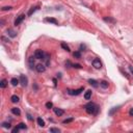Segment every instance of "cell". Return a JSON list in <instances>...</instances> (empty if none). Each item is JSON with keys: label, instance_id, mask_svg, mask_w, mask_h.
<instances>
[{"label": "cell", "instance_id": "obj_1", "mask_svg": "<svg viewBox=\"0 0 133 133\" xmlns=\"http://www.w3.org/2000/svg\"><path fill=\"white\" fill-rule=\"evenodd\" d=\"M85 109H86V112L89 113V114H96L99 110V108L96 104L94 103H89L87 105H85Z\"/></svg>", "mask_w": 133, "mask_h": 133}, {"label": "cell", "instance_id": "obj_2", "mask_svg": "<svg viewBox=\"0 0 133 133\" xmlns=\"http://www.w3.org/2000/svg\"><path fill=\"white\" fill-rule=\"evenodd\" d=\"M45 57V53L42 50H37L34 52V58L36 59H44Z\"/></svg>", "mask_w": 133, "mask_h": 133}, {"label": "cell", "instance_id": "obj_3", "mask_svg": "<svg viewBox=\"0 0 133 133\" xmlns=\"http://www.w3.org/2000/svg\"><path fill=\"white\" fill-rule=\"evenodd\" d=\"M93 66H95L96 69H101V68H102V62L100 61V59L96 58V59H94V60H93Z\"/></svg>", "mask_w": 133, "mask_h": 133}, {"label": "cell", "instance_id": "obj_4", "mask_svg": "<svg viewBox=\"0 0 133 133\" xmlns=\"http://www.w3.org/2000/svg\"><path fill=\"white\" fill-rule=\"evenodd\" d=\"M20 82H21V84H22L23 86H26V85H27V83H28L27 77H26V76H24V75H21V77H20Z\"/></svg>", "mask_w": 133, "mask_h": 133}, {"label": "cell", "instance_id": "obj_5", "mask_svg": "<svg viewBox=\"0 0 133 133\" xmlns=\"http://www.w3.org/2000/svg\"><path fill=\"white\" fill-rule=\"evenodd\" d=\"M36 69H37V71L38 73H43V72H45V70H46V66H45L44 65H42V64H38V65H37Z\"/></svg>", "mask_w": 133, "mask_h": 133}, {"label": "cell", "instance_id": "obj_6", "mask_svg": "<svg viewBox=\"0 0 133 133\" xmlns=\"http://www.w3.org/2000/svg\"><path fill=\"white\" fill-rule=\"evenodd\" d=\"M83 90V89L81 87V89H76V90H71V89H69L68 90V93L70 94V95H79L80 93H81Z\"/></svg>", "mask_w": 133, "mask_h": 133}, {"label": "cell", "instance_id": "obj_7", "mask_svg": "<svg viewBox=\"0 0 133 133\" xmlns=\"http://www.w3.org/2000/svg\"><path fill=\"white\" fill-rule=\"evenodd\" d=\"M24 18H25V15H21V16H19V17H18V19H17V20L15 21V25H16V26H17V25H19V24L24 20Z\"/></svg>", "mask_w": 133, "mask_h": 133}, {"label": "cell", "instance_id": "obj_8", "mask_svg": "<svg viewBox=\"0 0 133 133\" xmlns=\"http://www.w3.org/2000/svg\"><path fill=\"white\" fill-rule=\"evenodd\" d=\"M54 112H55V114H56V115H58V117H60V115L64 114L65 111L62 110V109H59V108H55V109H54Z\"/></svg>", "mask_w": 133, "mask_h": 133}, {"label": "cell", "instance_id": "obj_9", "mask_svg": "<svg viewBox=\"0 0 133 133\" xmlns=\"http://www.w3.org/2000/svg\"><path fill=\"white\" fill-rule=\"evenodd\" d=\"M92 98V90H87V92L84 94V99L85 100H89Z\"/></svg>", "mask_w": 133, "mask_h": 133}, {"label": "cell", "instance_id": "obj_10", "mask_svg": "<svg viewBox=\"0 0 133 133\" xmlns=\"http://www.w3.org/2000/svg\"><path fill=\"white\" fill-rule=\"evenodd\" d=\"M12 112H13L14 114H16V115H20V114H21L20 109H19V108H17V107L13 108V109H12Z\"/></svg>", "mask_w": 133, "mask_h": 133}, {"label": "cell", "instance_id": "obj_11", "mask_svg": "<svg viewBox=\"0 0 133 133\" xmlns=\"http://www.w3.org/2000/svg\"><path fill=\"white\" fill-rule=\"evenodd\" d=\"M100 86L103 87V89H107V87H108V82L105 81V80H103V81L100 82Z\"/></svg>", "mask_w": 133, "mask_h": 133}, {"label": "cell", "instance_id": "obj_12", "mask_svg": "<svg viewBox=\"0 0 133 133\" xmlns=\"http://www.w3.org/2000/svg\"><path fill=\"white\" fill-rule=\"evenodd\" d=\"M7 33H8V36L12 37H15L17 36L16 32H15V31H14L13 29H8V30H7Z\"/></svg>", "mask_w": 133, "mask_h": 133}, {"label": "cell", "instance_id": "obj_13", "mask_svg": "<svg viewBox=\"0 0 133 133\" xmlns=\"http://www.w3.org/2000/svg\"><path fill=\"white\" fill-rule=\"evenodd\" d=\"M6 85H7V81H6L5 79L1 80V82H0V86H1L2 89H4V87H6Z\"/></svg>", "mask_w": 133, "mask_h": 133}, {"label": "cell", "instance_id": "obj_14", "mask_svg": "<svg viewBox=\"0 0 133 133\" xmlns=\"http://www.w3.org/2000/svg\"><path fill=\"white\" fill-rule=\"evenodd\" d=\"M10 82H12V84H13L14 86H16V85H18V84H19V82H20V81H19V80L17 79V78H13Z\"/></svg>", "mask_w": 133, "mask_h": 133}, {"label": "cell", "instance_id": "obj_15", "mask_svg": "<svg viewBox=\"0 0 133 133\" xmlns=\"http://www.w3.org/2000/svg\"><path fill=\"white\" fill-rule=\"evenodd\" d=\"M10 100H12V102H13V103H18V102H19V97H17V96H13L12 98H10Z\"/></svg>", "mask_w": 133, "mask_h": 133}, {"label": "cell", "instance_id": "obj_16", "mask_svg": "<svg viewBox=\"0 0 133 133\" xmlns=\"http://www.w3.org/2000/svg\"><path fill=\"white\" fill-rule=\"evenodd\" d=\"M89 84H92L93 86H95V87L98 86V82L96 81V80H92V79H89Z\"/></svg>", "mask_w": 133, "mask_h": 133}, {"label": "cell", "instance_id": "obj_17", "mask_svg": "<svg viewBox=\"0 0 133 133\" xmlns=\"http://www.w3.org/2000/svg\"><path fill=\"white\" fill-rule=\"evenodd\" d=\"M37 124L40 125L41 127H44V126H45V122H44L43 120H42L41 118H37Z\"/></svg>", "mask_w": 133, "mask_h": 133}, {"label": "cell", "instance_id": "obj_18", "mask_svg": "<svg viewBox=\"0 0 133 133\" xmlns=\"http://www.w3.org/2000/svg\"><path fill=\"white\" fill-rule=\"evenodd\" d=\"M47 22H50V23H54V24H57V21L55 20V19H52V18H48L46 19Z\"/></svg>", "mask_w": 133, "mask_h": 133}, {"label": "cell", "instance_id": "obj_19", "mask_svg": "<svg viewBox=\"0 0 133 133\" xmlns=\"http://www.w3.org/2000/svg\"><path fill=\"white\" fill-rule=\"evenodd\" d=\"M61 47L65 49V50H66V51H70V48H69V46L66 44H65V43H62L61 44Z\"/></svg>", "mask_w": 133, "mask_h": 133}, {"label": "cell", "instance_id": "obj_20", "mask_svg": "<svg viewBox=\"0 0 133 133\" xmlns=\"http://www.w3.org/2000/svg\"><path fill=\"white\" fill-rule=\"evenodd\" d=\"M73 55H74L75 58H80V57H81V54H80V52H74V54H73Z\"/></svg>", "mask_w": 133, "mask_h": 133}, {"label": "cell", "instance_id": "obj_21", "mask_svg": "<svg viewBox=\"0 0 133 133\" xmlns=\"http://www.w3.org/2000/svg\"><path fill=\"white\" fill-rule=\"evenodd\" d=\"M18 128L19 129H26V126H25V124H24V123H20L18 125Z\"/></svg>", "mask_w": 133, "mask_h": 133}, {"label": "cell", "instance_id": "obj_22", "mask_svg": "<svg viewBox=\"0 0 133 133\" xmlns=\"http://www.w3.org/2000/svg\"><path fill=\"white\" fill-rule=\"evenodd\" d=\"M52 106H53V104H52L51 102H48V103H46V107H47V108H49V109H50V108H52Z\"/></svg>", "mask_w": 133, "mask_h": 133}, {"label": "cell", "instance_id": "obj_23", "mask_svg": "<svg viewBox=\"0 0 133 133\" xmlns=\"http://www.w3.org/2000/svg\"><path fill=\"white\" fill-rule=\"evenodd\" d=\"M50 132H56V133H59V130H58V129H55V128H51V129H50Z\"/></svg>", "mask_w": 133, "mask_h": 133}, {"label": "cell", "instance_id": "obj_24", "mask_svg": "<svg viewBox=\"0 0 133 133\" xmlns=\"http://www.w3.org/2000/svg\"><path fill=\"white\" fill-rule=\"evenodd\" d=\"M2 126H3V127H4V128H9V127H10V125H9L8 123H3V124H2Z\"/></svg>", "mask_w": 133, "mask_h": 133}, {"label": "cell", "instance_id": "obj_25", "mask_svg": "<svg viewBox=\"0 0 133 133\" xmlns=\"http://www.w3.org/2000/svg\"><path fill=\"white\" fill-rule=\"evenodd\" d=\"M73 118H69V120H65L64 121V124H66V123H70V122H72Z\"/></svg>", "mask_w": 133, "mask_h": 133}, {"label": "cell", "instance_id": "obj_26", "mask_svg": "<svg viewBox=\"0 0 133 133\" xmlns=\"http://www.w3.org/2000/svg\"><path fill=\"white\" fill-rule=\"evenodd\" d=\"M19 131V128L17 127V128H15V129H13V133H16V132H18Z\"/></svg>", "mask_w": 133, "mask_h": 133}, {"label": "cell", "instance_id": "obj_27", "mask_svg": "<svg viewBox=\"0 0 133 133\" xmlns=\"http://www.w3.org/2000/svg\"><path fill=\"white\" fill-rule=\"evenodd\" d=\"M10 8H12L10 6H8V7H7V6H5V7H3L2 9H3V10H7V9H10Z\"/></svg>", "mask_w": 133, "mask_h": 133}, {"label": "cell", "instance_id": "obj_28", "mask_svg": "<svg viewBox=\"0 0 133 133\" xmlns=\"http://www.w3.org/2000/svg\"><path fill=\"white\" fill-rule=\"evenodd\" d=\"M74 66V68H77V69L81 68V66H80V65H74V66Z\"/></svg>", "mask_w": 133, "mask_h": 133}, {"label": "cell", "instance_id": "obj_29", "mask_svg": "<svg viewBox=\"0 0 133 133\" xmlns=\"http://www.w3.org/2000/svg\"><path fill=\"white\" fill-rule=\"evenodd\" d=\"M129 113H130V115H131V117H133V108H132V109L130 110V112H129Z\"/></svg>", "mask_w": 133, "mask_h": 133}]
</instances>
